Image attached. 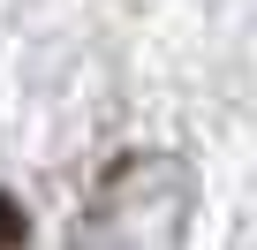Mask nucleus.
<instances>
[{
	"label": "nucleus",
	"instance_id": "obj_2",
	"mask_svg": "<svg viewBox=\"0 0 257 250\" xmlns=\"http://www.w3.org/2000/svg\"><path fill=\"white\" fill-rule=\"evenodd\" d=\"M23 242H31V220H23V205L8 190H0V250H23Z\"/></svg>",
	"mask_w": 257,
	"mask_h": 250
},
{
	"label": "nucleus",
	"instance_id": "obj_1",
	"mask_svg": "<svg viewBox=\"0 0 257 250\" xmlns=\"http://www.w3.org/2000/svg\"><path fill=\"white\" fill-rule=\"evenodd\" d=\"M182 220H189V167L167 152H128L121 167L98 175L76 220V250H174Z\"/></svg>",
	"mask_w": 257,
	"mask_h": 250
}]
</instances>
